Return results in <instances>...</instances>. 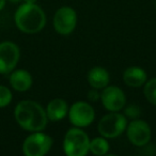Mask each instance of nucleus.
<instances>
[{
    "label": "nucleus",
    "instance_id": "dca6fc26",
    "mask_svg": "<svg viewBox=\"0 0 156 156\" xmlns=\"http://www.w3.org/2000/svg\"><path fill=\"white\" fill-rule=\"evenodd\" d=\"M144 96L152 105L156 106V78H152L144 86Z\"/></svg>",
    "mask_w": 156,
    "mask_h": 156
},
{
    "label": "nucleus",
    "instance_id": "a211bd4d",
    "mask_svg": "<svg viewBox=\"0 0 156 156\" xmlns=\"http://www.w3.org/2000/svg\"><path fill=\"white\" fill-rule=\"evenodd\" d=\"M126 115H128V117H132V118H135V117H137L138 115V113H139V110L137 109V107H135V106H133V107H130V108H128V109H126Z\"/></svg>",
    "mask_w": 156,
    "mask_h": 156
},
{
    "label": "nucleus",
    "instance_id": "9b49d317",
    "mask_svg": "<svg viewBox=\"0 0 156 156\" xmlns=\"http://www.w3.org/2000/svg\"><path fill=\"white\" fill-rule=\"evenodd\" d=\"M123 80L128 87L139 88L147 81V73L141 67L130 66L124 72Z\"/></svg>",
    "mask_w": 156,
    "mask_h": 156
},
{
    "label": "nucleus",
    "instance_id": "423d86ee",
    "mask_svg": "<svg viewBox=\"0 0 156 156\" xmlns=\"http://www.w3.org/2000/svg\"><path fill=\"white\" fill-rule=\"evenodd\" d=\"M69 121L77 127L89 126L95 118V112L91 105L86 102H76L69 111Z\"/></svg>",
    "mask_w": 156,
    "mask_h": 156
},
{
    "label": "nucleus",
    "instance_id": "ddd939ff",
    "mask_svg": "<svg viewBox=\"0 0 156 156\" xmlns=\"http://www.w3.org/2000/svg\"><path fill=\"white\" fill-rule=\"evenodd\" d=\"M88 83L95 90L104 89L109 83V74L104 67L95 66L88 73Z\"/></svg>",
    "mask_w": 156,
    "mask_h": 156
},
{
    "label": "nucleus",
    "instance_id": "f3484780",
    "mask_svg": "<svg viewBox=\"0 0 156 156\" xmlns=\"http://www.w3.org/2000/svg\"><path fill=\"white\" fill-rule=\"evenodd\" d=\"M12 101V93L7 87L0 86V108L8 106Z\"/></svg>",
    "mask_w": 156,
    "mask_h": 156
},
{
    "label": "nucleus",
    "instance_id": "0eeeda50",
    "mask_svg": "<svg viewBox=\"0 0 156 156\" xmlns=\"http://www.w3.org/2000/svg\"><path fill=\"white\" fill-rule=\"evenodd\" d=\"M20 48L13 42L0 43V74H9L20 60Z\"/></svg>",
    "mask_w": 156,
    "mask_h": 156
},
{
    "label": "nucleus",
    "instance_id": "4be33fe9",
    "mask_svg": "<svg viewBox=\"0 0 156 156\" xmlns=\"http://www.w3.org/2000/svg\"><path fill=\"white\" fill-rule=\"evenodd\" d=\"M11 2H13V3H17V2H20V0H10Z\"/></svg>",
    "mask_w": 156,
    "mask_h": 156
},
{
    "label": "nucleus",
    "instance_id": "20e7f679",
    "mask_svg": "<svg viewBox=\"0 0 156 156\" xmlns=\"http://www.w3.org/2000/svg\"><path fill=\"white\" fill-rule=\"evenodd\" d=\"M127 126V120L118 111H111L104 115L98 122V132L105 138H115L125 130Z\"/></svg>",
    "mask_w": 156,
    "mask_h": 156
},
{
    "label": "nucleus",
    "instance_id": "1a4fd4ad",
    "mask_svg": "<svg viewBox=\"0 0 156 156\" xmlns=\"http://www.w3.org/2000/svg\"><path fill=\"white\" fill-rule=\"evenodd\" d=\"M127 138L136 147H144L151 139V128L142 120H134L127 126Z\"/></svg>",
    "mask_w": 156,
    "mask_h": 156
},
{
    "label": "nucleus",
    "instance_id": "4468645a",
    "mask_svg": "<svg viewBox=\"0 0 156 156\" xmlns=\"http://www.w3.org/2000/svg\"><path fill=\"white\" fill-rule=\"evenodd\" d=\"M67 104L62 98H55L47 105L46 115L47 118L52 122H57L62 120L67 113Z\"/></svg>",
    "mask_w": 156,
    "mask_h": 156
},
{
    "label": "nucleus",
    "instance_id": "412c9836",
    "mask_svg": "<svg viewBox=\"0 0 156 156\" xmlns=\"http://www.w3.org/2000/svg\"><path fill=\"white\" fill-rule=\"evenodd\" d=\"M26 3H35L37 2V0H24Z\"/></svg>",
    "mask_w": 156,
    "mask_h": 156
},
{
    "label": "nucleus",
    "instance_id": "39448f33",
    "mask_svg": "<svg viewBox=\"0 0 156 156\" xmlns=\"http://www.w3.org/2000/svg\"><path fill=\"white\" fill-rule=\"evenodd\" d=\"M52 139L48 135L40 132H33L27 137L23 144V152L26 156H43L50 150Z\"/></svg>",
    "mask_w": 156,
    "mask_h": 156
},
{
    "label": "nucleus",
    "instance_id": "f257e3e1",
    "mask_svg": "<svg viewBox=\"0 0 156 156\" xmlns=\"http://www.w3.org/2000/svg\"><path fill=\"white\" fill-rule=\"evenodd\" d=\"M15 120L20 127L28 132H41L47 125V115L44 108L33 101H22L14 111Z\"/></svg>",
    "mask_w": 156,
    "mask_h": 156
},
{
    "label": "nucleus",
    "instance_id": "2eb2a0df",
    "mask_svg": "<svg viewBox=\"0 0 156 156\" xmlns=\"http://www.w3.org/2000/svg\"><path fill=\"white\" fill-rule=\"evenodd\" d=\"M89 151L92 152V154L98 156H103L106 155L109 151V143L108 141L102 137H98L94 138L93 140L90 141L89 145Z\"/></svg>",
    "mask_w": 156,
    "mask_h": 156
},
{
    "label": "nucleus",
    "instance_id": "5701e85b",
    "mask_svg": "<svg viewBox=\"0 0 156 156\" xmlns=\"http://www.w3.org/2000/svg\"><path fill=\"white\" fill-rule=\"evenodd\" d=\"M155 8H156V5H155Z\"/></svg>",
    "mask_w": 156,
    "mask_h": 156
},
{
    "label": "nucleus",
    "instance_id": "f8f14e48",
    "mask_svg": "<svg viewBox=\"0 0 156 156\" xmlns=\"http://www.w3.org/2000/svg\"><path fill=\"white\" fill-rule=\"evenodd\" d=\"M10 83L16 91L25 92L30 89L32 85V77L29 72L25 69H17L10 76Z\"/></svg>",
    "mask_w": 156,
    "mask_h": 156
},
{
    "label": "nucleus",
    "instance_id": "9d476101",
    "mask_svg": "<svg viewBox=\"0 0 156 156\" xmlns=\"http://www.w3.org/2000/svg\"><path fill=\"white\" fill-rule=\"evenodd\" d=\"M103 106L109 111H120L125 106L126 98L124 92L115 86L105 87L101 94Z\"/></svg>",
    "mask_w": 156,
    "mask_h": 156
},
{
    "label": "nucleus",
    "instance_id": "aec40b11",
    "mask_svg": "<svg viewBox=\"0 0 156 156\" xmlns=\"http://www.w3.org/2000/svg\"><path fill=\"white\" fill-rule=\"evenodd\" d=\"M5 5V0H0V11L3 9Z\"/></svg>",
    "mask_w": 156,
    "mask_h": 156
},
{
    "label": "nucleus",
    "instance_id": "7ed1b4c3",
    "mask_svg": "<svg viewBox=\"0 0 156 156\" xmlns=\"http://www.w3.org/2000/svg\"><path fill=\"white\" fill-rule=\"evenodd\" d=\"M90 140L80 128H71L65 134L63 149L67 156H85L89 152Z\"/></svg>",
    "mask_w": 156,
    "mask_h": 156
},
{
    "label": "nucleus",
    "instance_id": "6ab92c4d",
    "mask_svg": "<svg viewBox=\"0 0 156 156\" xmlns=\"http://www.w3.org/2000/svg\"><path fill=\"white\" fill-rule=\"evenodd\" d=\"M88 98L92 101H96L98 98V94L96 93L95 91H91V92H89V94H88Z\"/></svg>",
    "mask_w": 156,
    "mask_h": 156
},
{
    "label": "nucleus",
    "instance_id": "f03ea898",
    "mask_svg": "<svg viewBox=\"0 0 156 156\" xmlns=\"http://www.w3.org/2000/svg\"><path fill=\"white\" fill-rule=\"evenodd\" d=\"M15 24L25 33L40 32L45 27L46 15L35 3H25L17 9L14 16Z\"/></svg>",
    "mask_w": 156,
    "mask_h": 156
},
{
    "label": "nucleus",
    "instance_id": "6e6552de",
    "mask_svg": "<svg viewBox=\"0 0 156 156\" xmlns=\"http://www.w3.org/2000/svg\"><path fill=\"white\" fill-rule=\"evenodd\" d=\"M77 24V14L69 7H62L54 16V27L60 34L66 35L74 31Z\"/></svg>",
    "mask_w": 156,
    "mask_h": 156
}]
</instances>
